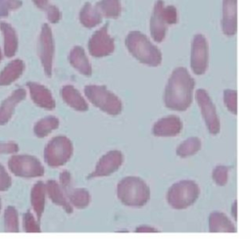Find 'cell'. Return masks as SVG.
Returning a JSON list of instances; mask_svg holds the SVG:
<instances>
[{"label":"cell","mask_w":251,"mask_h":239,"mask_svg":"<svg viewBox=\"0 0 251 239\" xmlns=\"http://www.w3.org/2000/svg\"><path fill=\"white\" fill-rule=\"evenodd\" d=\"M126 46L129 54L143 65L155 68L162 64L163 56L160 49L138 30H132L127 33Z\"/></svg>","instance_id":"7a4b0ae2"},{"label":"cell","mask_w":251,"mask_h":239,"mask_svg":"<svg viewBox=\"0 0 251 239\" xmlns=\"http://www.w3.org/2000/svg\"><path fill=\"white\" fill-rule=\"evenodd\" d=\"M195 99L208 132L211 135H218L221 132V120L210 94L207 90L198 88Z\"/></svg>","instance_id":"52a82bcc"},{"label":"cell","mask_w":251,"mask_h":239,"mask_svg":"<svg viewBox=\"0 0 251 239\" xmlns=\"http://www.w3.org/2000/svg\"><path fill=\"white\" fill-rule=\"evenodd\" d=\"M12 185V178L5 167L0 164V192L7 191Z\"/></svg>","instance_id":"8d00e7d4"},{"label":"cell","mask_w":251,"mask_h":239,"mask_svg":"<svg viewBox=\"0 0 251 239\" xmlns=\"http://www.w3.org/2000/svg\"><path fill=\"white\" fill-rule=\"evenodd\" d=\"M61 96L63 101L73 110L77 112H86L88 110L86 100L73 85H64L61 89Z\"/></svg>","instance_id":"ffe728a7"},{"label":"cell","mask_w":251,"mask_h":239,"mask_svg":"<svg viewBox=\"0 0 251 239\" xmlns=\"http://www.w3.org/2000/svg\"><path fill=\"white\" fill-rule=\"evenodd\" d=\"M135 232L138 233H153V232H158V229H156L154 226L148 225V224H141L138 225L135 228Z\"/></svg>","instance_id":"f35d334b"},{"label":"cell","mask_w":251,"mask_h":239,"mask_svg":"<svg viewBox=\"0 0 251 239\" xmlns=\"http://www.w3.org/2000/svg\"><path fill=\"white\" fill-rule=\"evenodd\" d=\"M200 196V187L192 179H180L173 183L166 194L168 205L174 210H185L195 204Z\"/></svg>","instance_id":"277c9868"},{"label":"cell","mask_w":251,"mask_h":239,"mask_svg":"<svg viewBox=\"0 0 251 239\" xmlns=\"http://www.w3.org/2000/svg\"><path fill=\"white\" fill-rule=\"evenodd\" d=\"M71 205L76 209L86 208L91 201L90 193L84 188H72L66 193Z\"/></svg>","instance_id":"83f0119b"},{"label":"cell","mask_w":251,"mask_h":239,"mask_svg":"<svg viewBox=\"0 0 251 239\" xmlns=\"http://www.w3.org/2000/svg\"><path fill=\"white\" fill-rule=\"evenodd\" d=\"M25 71V63L21 59L9 62L0 72V86H7L16 81Z\"/></svg>","instance_id":"cb8c5ba5"},{"label":"cell","mask_w":251,"mask_h":239,"mask_svg":"<svg viewBox=\"0 0 251 239\" xmlns=\"http://www.w3.org/2000/svg\"><path fill=\"white\" fill-rule=\"evenodd\" d=\"M202 148V141L197 136H190L185 138L176 148V154L181 159L189 158L197 154Z\"/></svg>","instance_id":"484cf974"},{"label":"cell","mask_w":251,"mask_h":239,"mask_svg":"<svg viewBox=\"0 0 251 239\" xmlns=\"http://www.w3.org/2000/svg\"><path fill=\"white\" fill-rule=\"evenodd\" d=\"M23 227L25 232L38 233L41 232L40 221L33 215L30 211H26L23 215Z\"/></svg>","instance_id":"d6a6232c"},{"label":"cell","mask_w":251,"mask_h":239,"mask_svg":"<svg viewBox=\"0 0 251 239\" xmlns=\"http://www.w3.org/2000/svg\"><path fill=\"white\" fill-rule=\"evenodd\" d=\"M124 163V154L119 150H111L97 162L94 170L88 174V179L109 176L116 172Z\"/></svg>","instance_id":"7c38bea8"},{"label":"cell","mask_w":251,"mask_h":239,"mask_svg":"<svg viewBox=\"0 0 251 239\" xmlns=\"http://www.w3.org/2000/svg\"><path fill=\"white\" fill-rule=\"evenodd\" d=\"M163 15L168 25L176 24L177 23V11L173 5H165L163 8Z\"/></svg>","instance_id":"d590c367"},{"label":"cell","mask_w":251,"mask_h":239,"mask_svg":"<svg viewBox=\"0 0 251 239\" xmlns=\"http://www.w3.org/2000/svg\"><path fill=\"white\" fill-rule=\"evenodd\" d=\"M4 229L6 232H19V214L15 207L8 206L4 212Z\"/></svg>","instance_id":"f546056e"},{"label":"cell","mask_w":251,"mask_h":239,"mask_svg":"<svg viewBox=\"0 0 251 239\" xmlns=\"http://www.w3.org/2000/svg\"><path fill=\"white\" fill-rule=\"evenodd\" d=\"M21 6V0H0V19L8 17L11 11H15Z\"/></svg>","instance_id":"e575fe53"},{"label":"cell","mask_w":251,"mask_h":239,"mask_svg":"<svg viewBox=\"0 0 251 239\" xmlns=\"http://www.w3.org/2000/svg\"><path fill=\"white\" fill-rule=\"evenodd\" d=\"M26 92L20 87L14 90L0 105V125L7 124L12 119L16 107L25 99Z\"/></svg>","instance_id":"e0dca14e"},{"label":"cell","mask_w":251,"mask_h":239,"mask_svg":"<svg viewBox=\"0 0 251 239\" xmlns=\"http://www.w3.org/2000/svg\"><path fill=\"white\" fill-rule=\"evenodd\" d=\"M26 86L29 90L30 98L36 106L45 110L55 109L56 107L55 99L51 91L47 87L34 81H28L26 83Z\"/></svg>","instance_id":"2e32d148"},{"label":"cell","mask_w":251,"mask_h":239,"mask_svg":"<svg viewBox=\"0 0 251 239\" xmlns=\"http://www.w3.org/2000/svg\"><path fill=\"white\" fill-rule=\"evenodd\" d=\"M195 81L184 67L175 68L166 83L163 101L166 108L176 112H185L192 104Z\"/></svg>","instance_id":"6da1fadb"},{"label":"cell","mask_w":251,"mask_h":239,"mask_svg":"<svg viewBox=\"0 0 251 239\" xmlns=\"http://www.w3.org/2000/svg\"><path fill=\"white\" fill-rule=\"evenodd\" d=\"M0 30L4 38V55L7 58H11L16 55L19 47L17 31L11 24L5 22H0Z\"/></svg>","instance_id":"603a6c76"},{"label":"cell","mask_w":251,"mask_h":239,"mask_svg":"<svg viewBox=\"0 0 251 239\" xmlns=\"http://www.w3.org/2000/svg\"><path fill=\"white\" fill-rule=\"evenodd\" d=\"M45 185L47 196L52 201V203L55 204L56 206L63 208L67 214H72L74 211V207L71 205L60 183H58L54 179H49L47 180Z\"/></svg>","instance_id":"d6986e66"},{"label":"cell","mask_w":251,"mask_h":239,"mask_svg":"<svg viewBox=\"0 0 251 239\" xmlns=\"http://www.w3.org/2000/svg\"><path fill=\"white\" fill-rule=\"evenodd\" d=\"M2 210V200H1V197H0V212Z\"/></svg>","instance_id":"b9f144b4"},{"label":"cell","mask_w":251,"mask_h":239,"mask_svg":"<svg viewBox=\"0 0 251 239\" xmlns=\"http://www.w3.org/2000/svg\"><path fill=\"white\" fill-rule=\"evenodd\" d=\"M183 123L176 115H169L156 120L152 126V134L156 137H176L182 130Z\"/></svg>","instance_id":"4fadbf2b"},{"label":"cell","mask_w":251,"mask_h":239,"mask_svg":"<svg viewBox=\"0 0 251 239\" xmlns=\"http://www.w3.org/2000/svg\"><path fill=\"white\" fill-rule=\"evenodd\" d=\"M84 94L92 105L110 116H118L123 111L122 100L104 85H86Z\"/></svg>","instance_id":"5b68a950"},{"label":"cell","mask_w":251,"mask_h":239,"mask_svg":"<svg viewBox=\"0 0 251 239\" xmlns=\"http://www.w3.org/2000/svg\"><path fill=\"white\" fill-rule=\"evenodd\" d=\"M69 62L72 65V67L75 69L82 75H85V76L91 75L92 67L82 47L75 46L70 51Z\"/></svg>","instance_id":"44dd1931"},{"label":"cell","mask_w":251,"mask_h":239,"mask_svg":"<svg viewBox=\"0 0 251 239\" xmlns=\"http://www.w3.org/2000/svg\"><path fill=\"white\" fill-rule=\"evenodd\" d=\"M223 100L226 108L232 115L237 114V91L235 89L226 88L223 93Z\"/></svg>","instance_id":"836d02e7"},{"label":"cell","mask_w":251,"mask_h":239,"mask_svg":"<svg viewBox=\"0 0 251 239\" xmlns=\"http://www.w3.org/2000/svg\"><path fill=\"white\" fill-rule=\"evenodd\" d=\"M108 26L109 24H106L90 36L87 46L92 57H106L115 51V42L108 32Z\"/></svg>","instance_id":"8fae6325"},{"label":"cell","mask_w":251,"mask_h":239,"mask_svg":"<svg viewBox=\"0 0 251 239\" xmlns=\"http://www.w3.org/2000/svg\"><path fill=\"white\" fill-rule=\"evenodd\" d=\"M2 58H3V54H2V51H1V48H0V63L2 61Z\"/></svg>","instance_id":"60d3db41"},{"label":"cell","mask_w":251,"mask_h":239,"mask_svg":"<svg viewBox=\"0 0 251 239\" xmlns=\"http://www.w3.org/2000/svg\"><path fill=\"white\" fill-rule=\"evenodd\" d=\"M150 194L148 184L138 176H126L117 185V197L126 207L145 206L150 200Z\"/></svg>","instance_id":"3957f363"},{"label":"cell","mask_w":251,"mask_h":239,"mask_svg":"<svg viewBox=\"0 0 251 239\" xmlns=\"http://www.w3.org/2000/svg\"><path fill=\"white\" fill-rule=\"evenodd\" d=\"M102 17L97 7H93L90 3H85L79 12V22L87 28L95 27L101 24Z\"/></svg>","instance_id":"d4e9b609"},{"label":"cell","mask_w":251,"mask_h":239,"mask_svg":"<svg viewBox=\"0 0 251 239\" xmlns=\"http://www.w3.org/2000/svg\"><path fill=\"white\" fill-rule=\"evenodd\" d=\"M37 52L44 73L47 76H51L53 70L55 45L52 30L48 24H43L41 26V31L38 38Z\"/></svg>","instance_id":"30bf717a"},{"label":"cell","mask_w":251,"mask_h":239,"mask_svg":"<svg viewBox=\"0 0 251 239\" xmlns=\"http://www.w3.org/2000/svg\"><path fill=\"white\" fill-rule=\"evenodd\" d=\"M164 6L165 3L163 0H157L154 4L152 15L150 18V34L153 40L157 43H161L164 41L169 26L163 15Z\"/></svg>","instance_id":"5bb4252c"},{"label":"cell","mask_w":251,"mask_h":239,"mask_svg":"<svg viewBox=\"0 0 251 239\" xmlns=\"http://www.w3.org/2000/svg\"><path fill=\"white\" fill-rule=\"evenodd\" d=\"M208 227L212 233H234L236 231L233 221L219 211H214L209 215Z\"/></svg>","instance_id":"ac0fdd59"},{"label":"cell","mask_w":251,"mask_h":239,"mask_svg":"<svg viewBox=\"0 0 251 239\" xmlns=\"http://www.w3.org/2000/svg\"><path fill=\"white\" fill-rule=\"evenodd\" d=\"M32 2L39 10L46 13V17L51 24H57L61 20L62 14L60 10L56 6L49 4V0H32Z\"/></svg>","instance_id":"4dcf8cb0"},{"label":"cell","mask_w":251,"mask_h":239,"mask_svg":"<svg viewBox=\"0 0 251 239\" xmlns=\"http://www.w3.org/2000/svg\"><path fill=\"white\" fill-rule=\"evenodd\" d=\"M60 125V120L54 116H48L38 120L33 125V133L38 138H44Z\"/></svg>","instance_id":"4316f807"},{"label":"cell","mask_w":251,"mask_h":239,"mask_svg":"<svg viewBox=\"0 0 251 239\" xmlns=\"http://www.w3.org/2000/svg\"><path fill=\"white\" fill-rule=\"evenodd\" d=\"M231 215L233 217V220L236 221L237 219V202L234 201L231 206Z\"/></svg>","instance_id":"ab89813d"},{"label":"cell","mask_w":251,"mask_h":239,"mask_svg":"<svg viewBox=\"0 0 251 239\" xmlns=\"http://www.w3.org/2000/svg\"><path fill=\"white\" fill-rule=\"evenodd\" d=\"M209 42L202 33L193 35L190 47V69L196 75L204 74L209 68Z\"/></svg>","instance_id":"9c48e42d"},{"label":"cell","mask_w":251,"mask_h":239,"mask_svg":"<svg viewBox=\"0 0 251 239\" xmlns=\"http://www.w3.org/2000/svg\"><path fill=\"white\" fill-rule=\"evenodd\" d=\"M10 171L23 178H35L44 175V167L40 161L30 155H14L8 161Z\"/></svg>","instance_id":"ba28073f"},{"label":"cell","mask_w":251,"mask_h":239,"mask_svg":"<svg viewBox=\"0 0 251 239\" xmlns=\"http://www.w3.org/2000/svg\"><path fill=\"white\" fill-rule=\"evenodd\" d=\"M74 154L73 142L65 135L53 137L45 146L43 157L51 167H59L70 161Z\"/></svg>","instance_id":"8992f818"},{"label":"cell","mask_w":251,"mask_h":239,"mask_svg":"<svg viewBox=\"0 0 251 239\" xmlns=\"http://www.w3.org/2000/svg\"><path fill=\"white\" fill-rule=\"evenodd\" d=\"M19 151V145L15 142H0L1 154H16Z\"/></svg>","instance_id":"74e56055"},{"label":"cell","mask_w":251,"mask_h":239,"mask_svg":"<svg viewBox=\"0 0 251 239\" xmlns=\"http://www.w3.org/2000/svg\"><path fill=\"white\" fill-rule=\"evenodd\" d=\"M221 26L223 33L233 36L237 31V0H223Z\"/></svg>","instance_id":"9a60e30c"},{"label":"cell","mask_w":251,"mask_h":239,"mask_svg":"<svg viewBox=\"0 0 251 239\" xmlns=\"http://www.w3.org/2000/svg\"><path fill=\"white\" fill-rule=\"evenodd\" d=\"M96 7L101 15L107 19H117L122 12L120 0H101L96 4Z\"/></svg>","instance_id":"f1b7e54d"},{"label":"cell","mask_w":251,"mask_h":239,"mask_svg":"<svg viewBox=\"0 0 251 239\" xmlns=\"http://www.w3.org/2000/svg\"><path fill=\"white\" fill-rule=\"evenodd\" d=\"M229 177V167L226 165H217L212 170V179L218 186H225Z\"/></svg>","instance_id":"1f68e13d"},{"label":"cell","mask_w":251,"mask_h":239,"mask_svg":"<svg viewBox=\"0 0 251 239\" xmlns=\"http://www.w3.org/2000/svg\"><path fill=\"white\" fill-rule=\"evenodd\" d=\"M46 185L43 181H37L33 184L30 191V205L35 214L36 218L40 221L45 209Z\"/></svg>","instance_id":"7402d4cb"}]
</instances>
